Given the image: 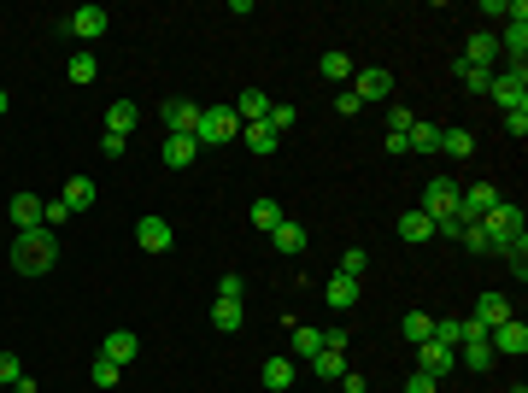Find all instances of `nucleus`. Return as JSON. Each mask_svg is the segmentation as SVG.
<instances>
[{
    "mask_svg": "<svg viewBox=\"0 0 528 393\" xmlns=\"http://www.w3.org/2000/svg\"><path fill=\"white\" fill-rule=\"evenodd\" d=\"M405 153H417V159H434V153H441V124H429V118H417V124L405 129Z\"/></svg>",
    "mask_w": 528,
    "mask_h": 393,
    "instance_id": "11",
    "label": "nucleus"
},
{
    "mask_svg": "<svg viewBox=\"0 0 528 393\" xmlns=\"http://www.w3.org/2000/svg\"><path fill=\"white\" fill-rule=\"evenodd\" d=\"M136 241H141V253H170L177 229H170L165 217H141V224H136Z\"/></svg>",
    "mask_w": 528,
    "mask_h": 393,
    "instance_id": "12",
    "label": "nucleus"
},
{
    "mask_svg": "<svg viewBox=\"0 0 528 393\" xmlns=\"http://www.w3.org/2000/svg\"><path fill=\"white\" fill-rule=\"evenodd\" d=\"M493 358H499V352L487 347V340H482V347H464V364H470L475 376H482V370H493Z\"/></svg>",
    "mask_w": 528,
    "mask_h": 393,
    "instance_id": "37",
    "label": "nucleus"
},
{
    "mask_svg": "<svg viewBox=\"0 0 528 393\" xmlns=\"http://www.w3.org/2000/svg\"><path fill=\"white\" fill-rule=\"evenodd\" d=\"M106 24H111V18L100 12V6H77V12H70V36H83V42H100Z\"/></svg>",
    "mask_w": 528,
    "mask_h": 393,
    "instance_id": "13",
    "label": "nucleus"
},
{
    "mask_svg": "<svg viewBox=\"0 0 528 393\" xmlns=\"http://www.w3.org/2000/svg\"><path fill=\"white\" fill-rule=\"evenodd\" d=\"M18 376H24V364H18V352H0V388H12Z\"/></svg>",
    "mask_w": 528,
    "mask_h": 393,
    "instance_id": "41",
    "label": "nucleus"
},
{
    "mask_svg": "<svg viewBox=\"0 0 528 393\" xmlns=\"http://www.w3.org/2000/svg\"><path fill=\"white\" fill-rule=\"evenodd\" d=\"M136 124H141V106H136V100H111V106H106V129H111V135H129Z\"/></svg>",
    "mask_w": 528,
    "mask_h": 393,
    "instance_id": "17",
    "label": "nucleus"
},
{
    "mask_svg": "<svg viewBox=\"0 0 528 393\" xmlns=\"http://www.w3.org/2000/svg\"><path fill=\"white\" fill-rule=\"evenodd\" d=\"M12 229L24 235V229H42V194H12Z\"/></svg>",
    "mask_w": 528,
    "mask_h": 393,
    "instance_id": "14",
    "label": "nucleus"
},
{
    "mask_svg": "<svg viewBox=\"0 0 528 393\" xmlns=\"http://www.w3.org/2000/svg\"><path fill=\"white\" fill-rule=\"evenodd\" d=\"M452 364H458V347H441V340H423V347H417V370H423V376L441 381Z\"/></svg>",
    "mask_w": 528,
    "mask_h": 393,
    "instance_id": "10",
    "label": "nucleus"
},
{
    "mask_svg": "<svg viewBox=\"0 0 528 393\" xmlns=\"http://www.w3.org/2000/svg\"><path fill=\"white\" fill-rule=\"evenodd\" d=\"M118 376H124V364H111V358H95V388H111Z\"/></svg>",
    "mask_w": 528,
    "mask_h": 393,
    "instance_id": "40",
    "label": "nucleus"
},
{
    "mask_svg": "<svg viewBox=\"0 0 528 393\" xmlns=\"http://www.w3.org/2000/svg\"><path fill=\"white\" fill-rule=\"evenodd\" d=\"M464 247H470V253H487V235H482V224H464Z\"/></svg>",
    "mask_w": 528,
    "mask_h": 393,
    "instance_id": "43",
    "label": "nucleus"
},
{
    "mask_svg": "<svg viewBox=\"0 0 528 393\" xmlns=\"http://www.w3.org/2000/svg\"><path fill=\"white\" fill-rule=\"evenodd\" d=\"M318 70H323V83H347V77H352V59H347V53H334V47H329V53L318 59Z\"/></svg>",
    "mask_w": 528,
    "mask_h": 393,
    "instance_id": "30",
    "label": "nucleus"
},
{
    "mask_svg": "<svg viewBox=\"0 0 528 393\" xmlns=\"http://www.w3.org/2000/svg\"><path fill=\"white\" fill-rule=\"evenodd\" d=\"M264 124L276 129V135H288V129H293V124H300V112H293L288 100H270V112H264Z\"/></svg>",
    "mask_w": 528,
    "mask_h": 393,
    "instance_id": "31",
    "label": "nucleus"
},
{
    "mask_svg": "<svg viewBox=\"0 0 528 393\" xmlns=\"http://www.w3.org/2000/svg\"><path fill=\"white\" fill-rule=\"evenodd\" d=\"M59 200H65L70 211H88V206H95V176H70V183H65V194H59Z\"/></svg>",
    "mask_w": 528,
    "mask_h": 393,
    "instance_id": "25",
    "label": "nucleus"
},
{
    "mask_svg": "<svg viewBox=\"0 0 528 393\" xmlns=\"http://www.w3.org/2000/svg\"><path fill=\"white\" fill-rule=\"evenodd\" d=\"M323 294H329V306H334V311H352V306H359V282H352V276H341V270H334V276H329V288H323Z\"/></svg>",
    "mask_w": 528,
    "mask_h": 393,
    "instance_id": "23",
    "label": "nucleus"
},
{
    "mask_svg": "<svg viewBox=\"0 0 528 393\" xmlns=\"http://www.w3.org/2000/svg\"><path fill=\"white\" fill-rule=\"evenodd\" d=\"M493 59H499V36H487V29H475V36H470V47H464V65H482V70H493Z\"/></svg>",
    "mask_w": 528,
    "mask_h": 393,
    "instance_id": "15",
    "label": "nucleus"
},
{
    "mask_svg": "<svg viewBox=\"0 0 528 393\" xmlns=\"http://www.w3.org/2000/svg\"><path fill=\"white\" fill-rule=\"evenodd\" d=\"M493 206H499V188H493V183H470V188H458V206H452V217H458V224H482Z\"/></svg>",
    "mask_w": 528,
    "mask_h": 393,
    "instance_id": "3",
    "label": "nucleus"
},
{
    "mask_svg": "<svg viewBox=\"0 0 528 393\" xmlns=\"http://www.w3.org/2000/svg\"><path fill=\"white\" fill-rule=\"evenodd\" d=\"M458 188L464 183H452V176H429V183H423V217H434V224H441V217H452V206H458Z\"/></svg>",
    "mask_w": 528,
    "mask_h": 393,
    "instance_id": "4",
    "label": "nucleus"
},
{
    "mask_svg": "<svg viewBox=\"0 0 528 393\" xmlns=\"http://www.w3.org/2000/svg\"><path fill=\"white\" fill-rule=\"evenodd\" d=\"M241 141H247V147H252L259 159H270V153L282 147V135H276L270 124H241Z\"/></svg>",
    "mask_w": 528,
    "mask_h": 393,
    "instance_id": "20",
    "label": "nucleus"
},
{
    "mask_svg": "<svg viewBox=\"0 0 528 393\" xmlns=\"http://www.w3.org/2000/svg\"><path fill=\"white\" fill-rule=\"evenodd\" d=\"M505 129H511V135L523 141V135H528V112H505Z\"/></svg>",
    "mask_w": 528,
    "mask_h": 393,
    "instance_id": "47",
    "label": "nucleus"
},
{
    "mask_svg": "<svg viewBox=\"0 0 528 393\" xmlns=\"http://www.w3.org/2000/svg\"><path fill=\"white\" fill-rule=\"evenodd\" d=\"M334 112H341V118H359L364 106H359V94H352V88H341V94H334Z\"/></svg>",
    "mask_w": 528,
    "mask_h": 393,
    "instance_id": "42",
    "label": "nucleus"
},
{
    "mask_svg": "<svg viewBox=\"0 0 528 393\" xmlns=\"http://www.w3.org/2000/svg\"><path fill=\"white\" fill-rule=\"evenodd\" d=\"M505 317H516V311H511V299H505V294H475V306H470V323H482L487 335H493V329H499Z\"/></svg>",
    "mask_w": 528,
    "mask_h": 393,
    "instance_id": "9",
    "label": "nucleus"
},
{
    "mask_svg": "<svg viewBox=\"0 0 528 393\" xmlns=\"http://www.w3.org/2000/svg\"><path fill=\"white\" fill-rule=\"evenodd\" d=\"M241 323H247V306H241V299H218V306H211V329H223V335H235Z\"/></svg>",
    "mask_w": 528,
    "mask_h": 393,
    "instance_id": "22",
    "label": "nucleus"
},
{
    "mask_svg": "<svg viewBox=\"0 0 528 393\" xmlns=\"http://www.w3.org/2000/svg\"><path fill=\"white\" fill-rule=\"evenodd\" d=\"M59 265V235L54 229H24L12 241V270L18 276H47Z\"/></svg>",
    "mask_w": 528,
    "mask_h": 393,
    "instance_id": "1",
    "label": "nucleus"
},
{
    "mask_svg": "<svg viewBox=\"0 0 528 393\" xmlns=\"http://www.w3.org/2000/svg\"><path fill=\"white\" fill-rule=\"evenodd\" d=\"M364 270H370V253H364V247H347V253H341V276L364 282Z\"/></svg>",
    "mask_w": 528,
    "mask_h": 393,
    "instance_id": "34",
    "label": "nucleus"
},
{
    "mask_svg": "<svg viewBox=\"0 0 528 393\" xmlns=\"http://www.w3.org/2000/svg\"><path fill=\"white\" fill-rule=\"evenodd\" d=\"M458 83L470 88V94H487V83H493V70H482V65H458Z\"/></svg>",
    "mask_w": 528,
    "mask_h": 393,
    "instance_id": "36",
    "label": "nucleus"
},
{
    "mask_svg": "<svg viewBox=\"0 0 528 393\" xmlns=\"http://www.w3.org/2000/svg\"><path fill=\"white\" fill-rule=\"evenodd\" d=\"M434 388H441V381L423 376V370H411V381H405V393H434Z\"/></svg>",
    "mask_w": 528,
    "mask_h": 393,
    "instance_id": "45",
    "label": "nucleus"
},
{
    "mask_svg": "<svg viewBox=\"0 0 528 393\" xmlns=\"http://www.w3.org/2000/svg\"><path fill=\"white\" fill-rule=\"evenodd\" d=\"M400 241H411V247H417V241H434V217L405 211V217H400Z\"/></svg>",
    "mask_w": 528,
    "mask_h": 393,
    "instance_id": "26",
    "label": "nucleus"
},
{
    "mask_svg": "<svg viewBox=\"0 0 528 393\" xmlns=\"http://www.w3.org/2000/svg\"><path fill=\"white\" fill-rule=\"evenodd\" d=\"M159 124H165V135H194L200 106L194 100H165V106H159Z\"/></svg>",
    "mask_w": 528,
    "mask_h": 393,
    "instance_id": "7",
    "label": "nucleus"
},
{
    "mask_svg": "<svg viewBox=\"0 0 528 393\" xmlns=\"http://www.w3.org/2000/svg\"><path fill=\"white\" fill-rule=\"evenodd\" d=\"M311 370H318L323 381H341V376H347V352H329V347H323L318 358H311Z\"/></svg>",
    "mask_w": 528,
    "mask_h": 393,
    "instance_id": "29",
    "label": "nucleus"
},
{
    "mask_svg": "<svg viewBox=\"0 0 528 393\" xmlns=\"http://www.w3.org/2000/svg\"><path fill=\"white\" fill-rule=\"evenodd\" d=\"M264 112H270V94H264V88H241V100H235L241 124H264Z\"/></svg>",
    "mask_w": 528,
    "mask_h": 393,
    "instance_id": "19",
    "label": "nucleus"
},
{
    "mask_svg": "<svg viewBox=\"0 0 528 393\" xmlns=\"http://www.w3.org/2000/svg\"><path fill=\"white\" fill-rule=\"evenodd\" d=\"M341 393H364V376H359V370H347V376H341Z\"/></svg>",
    "mask_w": 528,
    "mask_h": 393,
    "instance_id": "49",
    "label": "nucleus"
},
{
    "mask_svg": "<svg viewBox=\"0 0 528 393\" xmlns=\"http://www.w3.org/2000/svg\"><path fill=\"white\" fill-rule=\"evenodd\" d=\"M516 393H528V388H516Z\"/></svg>",
    "mask_w": 528,
    "mask_h": 393,
    "instance_id": "52",
    "label": "nucleus"
},
{
    "mask_svg": "<svg viewBox=\"0 0 528 393\" xmlns=\"http://www.w3.org/2000/svg\"><path fill=\"white\" fill-rule=\"evenodd\" d=\"M124 147H129V135H111V129H106V135H100V153H106V159H118V153H124Z\"/></svg>",
    "mask_w": 528,
    "mask_h": 393,
    "instance_id": "44",
    "label": "nucleus"
},
{
    "mask_svg": "<svg viewBox=\"0 0 528 393\" xmlns=\"http://www.w3.org/2000/svg\"><path fill=\"white\" fill-rule=\"evenodd\" d=\"M12 393H42V388H36L29 376H18V381H12Z\"/></svg>",
    "mask_w": 528,
    "mask_h": 393,
    "instance_id": "50",
    "label": "nucleus"
},
{
    "mask_svg": "<svg viewBox=\"0 0 528 393\" xmlns=\"http://www.w3.org/2000/svg\"><path fill=\"white\" fill-rule=\"evenodd\" d=\"M505 18H511V24H505V36H499V53H511L516 65H523V53H528V6L516 0V6H505Z\"/></svg>",
    "mask_w": 528,
    "mask_h": 393,
    "instance_id": "6",
    "label": "nucleus"
},
{
    "mask_svg": "<svg viewBox=\"0 0 528 393\" xmlns=\"http://www.w3.org/2000/svg\"><path fill=\"white\" fill-rule=\"evenodd\" d=\"M159 159H165L170 170H188L200 159V147H194V135H165V153H159Z\"/></svg>",
    "mask_w": 528,
    "mask_h": 393,
    "instance_id": "16",
    "label": "nucleus"
},
{
    "mask_svg": "<svg viewBox=\"0 0 528 393\" xmlns=\"http://www.w3.org/2000/svg\"><path fill=\"white\" fill-rule=\"evenodd\" d=\"M0 112H6V88H0Z\"/></svg>",
    "mask_w": 528,
    "mask_h": 393,
    "instance_id": "51",
    "label": "nucleus"
},
{
    "mask_svg": "<svg viewBox=\"0 0 528 393\" xmlns=\"http://www.w3.org/2000/svg\"><path fill=\"white\" fill-rule=\"evenodd\" d=\"M288 347H293V358H306V364H311V358L323 352V329H293Z\"/></svg>",
    "mask_w": 528,
    "mask_h": 393,
    "instance_id": "28",
    "label": "nucleus"
},
{
    "mask_svg": "<svg viewBox=\"0 0 528 393\" xmlns=\"http://www.w3.org/2000/svg\"><path fill=\"white\" fill-rule=\"evenodd\" d=\"M241 118L235 106H200V124H194V147H223V141H235Z\"/></svg>",
    "mask_w": 528,
    "mask_h": 393,
    "instance_id": "2",
    "label": "nucleus"
},
{
    "mask_svg": "<svg viewBox=\"0 0 528 393\" xmlns=\"http://www.w3.org/2000/svg\"><path fill=\"white\" fill-rule=\"evenodd\" d=\"M323 347H329V352H347L352 340H347V329H329V335H323Z\"/></svg>",
    "mask_w": 528,
    "mask_h": 393,
    "instance_id": "48",
    "label": "nucleus"
},
{
    "mask_svg": "<svg viewBox=\"0 0 528 393\" xmlns=\"http://www.w3.org/2000/svg\"><path fill=\"white\" fill-rule=\"evenodd\" d=\"M65 77H70V83H95V77H100V65H95V53H70V65H65Z\"/></svg>",
    "mask_w": 528,
    "mask_h": 393,
    "instance_id": "32",
    "label": "nucleus"
},
{
    "mask_svg": "<svg viewBox=\"0 0 528 393\" xmlns=\"http://www.w3.org/2000/svg\"><path fill=\"white\" fill-rule=\"evenodd\" d=\"M270 247H276V253H306V224H288V217H282V224L270 229Z\"/></svg>",
    "mask_w": 528,
    "mask_h": 393,
    "instance_id": "21",
    "label": "nucleus"
},
{
    "mask_svg": "<svg viewBox=\"0 0 528 393\" xmlns=\"http://www.w3.org/2000/svg\"><path fill=\"white\" fill-rule=\"evenodd\" d=\"M259 376H264V388H270V393H288L293 388V358H270Z\"/></svg>",
    "mask_w": 528,
    "mask_h": 393,
    "instance_id": "27",
    "label": "nucleus"
},
{
    "mask_svg": "<svg viewBox=\"0 0 528 393\" xmlns=\"http://www.w3.org/2000/svg\"><path fill=\"white\" fill-rule=\"evenodd\" d=\"M136 352H141V340L129 335V329H111V335H106V347H100V358H111V364H129Z\"/></svg>",
    "mask_w": 528,
    "mask_h": 393,
    "instance_id": "18",
    "label": "nucleus"
},
{
    "mask_svg": "<svg viewBox=\"0 0 528 393\" xmlns=\"http://www.w3.org/2000/svg\"><path fill=\"white\" fill-rule=\"evenodd\" d=\"M400 335L411 340V347H423V340L434 335V317H429V311H405V317H400Z\"/></svg>",
    "mask_w": 528,
    "mask_h": 393,
    "instance_id": "24",
    "label": "nucleus"
},
{
    "mask_svg": "<svg viewBox=\"0 0 528 393\" xmlns=\"http://www.w3.org/2000/svg\"><path fill=\"white\" fill-rule=\"evenodd\" d=\"M475 147V135L470 129H441V153H452V159H464Z\"/></svg>",
    "mask_w": 528,
    "mask_h": 393,
    "instance_id": "33",
    "label": "nucleus"
},
{
    "mask_svg": "<svg viewBox=\"0 0 528 393\" xmlns=\"http://www.w3.org/2000/svg\"><path fill=\"white\" fill-rule=\"evenodd\" d=\"M487 347L505 352V358H523V352H528V323H523V317H505V323L487 335Z\"/></svg>",
    "mask_w": 528,
    "mask_h": 393,
    "instance_id": "8",
    "label": "nucleus"
},
{
    "mask_svg": "<svg viewBox=\"0 0 528 393\" xmlns=\"http://www.w3.org/2000/svg\"><path fill=\"white\" fill-rule=\"evenodd\" d=\"M352 94H359V106H375V100H388V94H393V70H382V65L352 70Z\"/></svg>",
    "mask_w": 528,
    "mask_h": 393,
    "instance_id": "5",
    "label": "nucleus"
},
{
    "mask_svg": "<svg viewBox=\"0 0 528 393\" xmlns=\"http://www.w3.org/2000/svg\"><path fill=\"white\" fill-rule=\"evenodd\" d=\"M252 224H259L264 235H270V229L282 224V206H276V200H252Z\"/></svg>",
    "mask_w": 528,
    "mask_h": 393,
    "instance_id": "35",
    "label": "nucleus"
},
{
    "mask_svg": "<svg viewBox=\"0 0 528 393\" xmlns=\"http://www.w3.org/2000/svg\"><path fill=\"white\" fill-rule=\"evenodd\" d=\"M411 124H417V112H411V106H393V112H388V135H405Z\"/></svg>",
    "mask_w": 528,
    "mask_h": 393,
    "instance_id": "39",
    "label": "nucleus"
},
{
    "mask_svg": "<svg viewBox=\"0 0 528 393\" xmlns=\"http://www.w3.org/2000/svg\"><path fill=\"white\" fill-rule=\"evenodd\" d=\"M218 299H241V276H235V270L218 282Z\"/></svg>",
    "mask_w": 528,
    "mask_h": 393,
    "instance_id": "46",
    "label": "nucleus"
},
{
    "mask_svg": "<svg viewBox=\"0 0 528 393\" xmlns=\"http://www.w3.org/2000/svg\"><path fill=\"white\" fill-rule=\"evenodd\" d=\"M65 217H70V206H65V200H42V229H59Z\"/></svg>",
    "mask_w": 528,
    "mask_h": 393,
    "instance_id": "38",
    "label": "nucleus"
}]
</instances>
